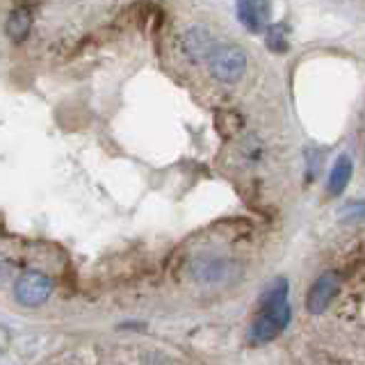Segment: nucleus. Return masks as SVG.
Returning a JSON list of instances; mask_svg holds the SVG:
<instances>
[{"label":"nucleus","instance_id":"4","mask_svg":"<svg viewBox=\"0 0 365 365\" xmlns=\"http://www.w3.org/2000/svg\"><path fill=\"white\" fill-rule=\"evenodd\" d=\"M53 283L41 272H28L16 281V299L23 306H39L51 297Z\"/></svg>","mask_w":365,"mask_h":365},{"label":"nucleus","instance_id":"7","mask_svg":"<svg viewBox=\"0 0 365 365\" xmlns=\"http://www.w3.org/2000/svg\"><path fill=\"white\" fill-rule=\"evenodd\" d=\"M237 19L247 30L260 32L267 28L269 5L267 3H237Z\"/></svg>","mask_w":365,"mask_h":365},{"label":"nucleus","instance_id":"3","mask_svg":"<svg viewBox=\"0 0 365 365\" xmlns=\"http://www.w3.org/2000/svg\"><path fill=\"white\" fill-rule=\"evenodd\" d=\"M192 277L205 285H222L235 277V265L220 256H199L192 262Z\"/></svg>","mask_w":365,"mask_h":365},{"label":"nucleus","instance_id":"8","mask_svg":"<svg viewBox=\"0 0 365 365\" xmlns=\"http://www.w3.org/2000/svg\"><path fill=\"white\" fill-rule=\"evenodd\" d=\"M351 160L347 155H342L336 160V165L334 169H331V176H329V182H327V190L331 197H340L342 192H345V187L349 185V180H351Z\"/></svg>","mask_w":365,"mask_h":365},{"label":"nucleus","instance_id":"10","mask_svg":"<svg viewBox=\"0 0 365 365\" xmlns=\"http://www.w3.org/2000/svg\"><path fill=\"white\" fill-rule=\"evenodd\" d=\"M265 43L272 53H285V48H288V30H285L283 23H274V26L267 28Z\"/></svg>","mask_w":365,"mask_h":365},{"label":"nucleus","instance_id":"9","mask_svg":"<svg viewBox=\"0 0 365 365\" xmlns=\"http://www.w3.org/2000/svg\"><path fill=\"white\" fill-rule=\"evenodd\" d=\"M30 26H32V19L26 9H16L11 11L9 19H7V34L14 41H23L26 39V34L30 32Z\"/></svg>","mask_w":365,"mask_h":365},{"label":"nucleus","instance_id":"11","mask_svg":"<svg viewBox=\"0 0 365 365\" xmlns=\"http://www.w3.org/2000/svg\"><path fill=\"white\" fill-rule=\"evenodd\" d=\"M340 217L345 222H361L365 220V201H351L340 210Z\"/></svg>","mask_w":365,"mask_h":365},{"label":"nucleus","instance_id":"1","mask_svg":"<svg viewBox=\"0 0 365 365\" xmlns=\"http://www.w3.org/2000/svg\"><path fill=\"white\" fill-rule=\"evenodd\" d=\"M292 317L288 304V279L277 277L260 297V311L249 327V342L251 345H267L274 338H279Z\"/></svg>","mask_w":365,"mask_h":365},{"label":"nucleus","instance_id":"12","mask_svg":"<svg viewBox=\"0 0 365 365\" xmlns=\"http://www.w3.org/2000/svg\"><path fill=\"white\" fill-rule=\"evenodd\" d=\"M245 158L249 160V163H258V160L262 158V146H260V142L258 140H247V144H245Z\"/></svg>","mask_w":365,"mask_h":365},{"label":"nucleus","instance_id":"2","mask_svg":"<svg viewBox=\"0 0 365 365\" xmlns=\"http://www.w3.org/2000/svg\"><path fill=\"white\" fill-rule=\"evenodd\" d=\"M210 73L220 80V83H237L247 71V55L237 46H217L212 55L208 57Z\"/></svg>","mask_w":365,"mask_h":365},{"label":"nucleus","instance_id":"13","mask_svg":"<svg viewBox=\"0 0 365 365\" xmlns=\"http://www.w3.org/2000/svg\"><path fill=\"white\" fill-rule=\"evenodd\" d=\"M7 277H9V272H7V265H5L3 260H0V285H5Z\"/></svg>","mask_w":365,"mask_h":365},{"label":"nucleus","instance_id":"5","mask_svg":"<svg viewBox=\"0 0 365 365\" xmlns=\"http://www.w3.org/2000/svg\"><path fill=\"white\" fill-rule=\"evenodd\" d=\"M340 292V279L336 272H324L322 277H317L315 283L308 290V299H306V308L313 315L322 313L329 308V304L336 299Z\"/></svg>","mask_w":365,"mask_h":365},{"label":"nucleus","instance_id":"6","mask_svg":"<svg viewBox=\"0 0 365 365\" xmlns=\"http://www.w3.org/2000/svg\"><path fill=\"white\" fill-rule=\"evenodd\" d=\"M180 46H182V53H185L192 62L205 60V57H210L212 51L217 48L210 30L203 28V26H192V28H187L185 32H182Z\"/></svg>","mask_w":365,"mask_h":365}]
</instances>
